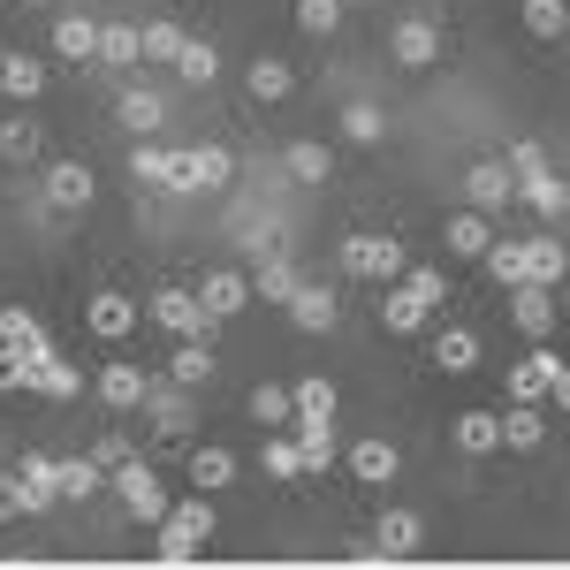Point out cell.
Segmentation results:
<instances>
[{
    "instance_id": "8992f818",
    "label": "cell",
    "mask_w": 570,
    "mask_h": 570,
    "mask_svg": "<svg viewBox=\"0 0 570 570\" xmlns=\"http://www.w3.org/2000/svg\"><path fill=\"white\" fill-rule=\"evenodd\" d=\"M510 190H518V183H510V160H472V168H464V198H472V214H502Z\"/></svg>"
},
{
    "instance_id": "f907efd6",
    "label": "cell",
    "mask_w": 570,
    "mask_h": 570,
    "mask_svg": "<svg viewBox=\"0 0 570 570\" xmlns=\"http://www.w3.org/2000/svg\"><path fill=\"white\" fill-rule=\"evenodd\" d=\"M403 289H411V297H426V305H441V297H449V282H441L434 266H403Z\"/></svg>"
},
{
    "instance_id": "44dd1931",
    "label": "cell",
    "mask_w": 570,
    "mask_h": 570,
    "mask_svg": "<svg viewBox=\"0 0 570 570\" xmlns=\"http://www.w3.org/2000/svg\"><path fill=\"white\" fill-rule=\"evenodd\" d=\"M0 343H8V351H23V357L53 351V343H46V327H39V312H23V305H0Z\"/></svg>"
},
{
    "instance_id": "7c38bea8",
    "label": "cell",
    "mask_w": 570,
    "mask_h": 570,
    "mask_svg": "<svg viewBox=\"0 0 570 570\" xmlns=\"http://www.w3.org/2000/svg\"><path fill=\"white\" fill-rule=\"evenodd\" d=\"M510 320L540 343V335H556V297H548L540 282H518V289H510Z\"/></svg>"
},
{
    "instance_id": "7402d4cb",
    "label": "cell",
    "mask_w": 570,
    "mask_h": 570,
    "mask_svg": "<svg viewBox=\"0 0 570 570\" xmlns=\"http://www.w3.org/2000/svg\"><path fill=\"white\" fill-rule=\"evenodd\" d=\"M46 91V61L31 53H0V99H39Z\"/></svg>"
},
{
    "instance_id": "277c9868",
    "label": "cell",
    "mask_w": 570,
    "mask_h": 570,
    "mask_svg": "<svg viewBox=\"0 0 570 570\" xmlns=\"http://www.w3.org/2000/svg\"><path fill=\"white\" fill-rule=\"evenodd\" d=\"M153 320H160L176 343H198V335H214V327H220L214 312L198 305V289H160V297H153Z\"/></svg>"
},
{
    "instance_id": "5bb4252c",
    "label": "cell",
    "mask_w": 570,
    "mask_h": 570,
    "mask_svg": "<svg viewBox=\"0 0 570 570\" xmlns=\"http://www.w3.org/2000/svg\"><path fill=\"white\" fill-rule=\"evenodd\" d=\"M130 176H137V183H160V190H183V153H168V145H153V137H137V153H130Z\"/></svg>"
},
{
    "instance_id": "11a10c76",
    "label": "cell",
    "mask_w": 570,
    "mask_h": 570,
    "mask_svg": "<svg viewBox=\"0 0 570 570\" xmlns=\"http://www.w3.org/2000/svg\"><path fill=\"white\" fill-rule=\"evenodd\" d=\"M548 395H556V403L570 411V365H556V389H548Z\"/></svg>"
},
{
    "instance_id": "1f68e13d",
    "label": "cell",
    "mask_w": 570,
    "mask_h": 570,
    "mask_svg": "<svg viewBox=\"0 0 570 570\" xmlns=\"http://www.w3.org/2000/svg\"><path fill=\"white\" fill-rule=\"evenodd\" d=\"M297 449H305V472L335 464V419H297Z\"/></svg>"
},
{
    "instance_id": "4fadbf2b",
    "label": "cell",
    "mask_w": 570,
    "mask_h": 570,
    "mask_svg": "<svg viewBox=\"0 0 570 570\" xmlns=\"http://www.w3.org/2000/svg\"><path fill=\"white\" fill-rule=\"evenodd\" d=\"M153 395V373L145 365H99V403H115V411H137Z\"/></svg>"
},
{
    "instance_id": "db71d44e",
    "label": "cell",
    "mask_w": 570,
    "mask_h": 570,
    "mask_svg": "<svg viewBox=\"0 0 570 570\" xmlns=\"http://www.w3.org/2000/svg\"><path fill=\"white\" fill-rule=\"evenodd\" d=\"M23 518V494H16V472H0V525Z\"/></svg>"
},
{
    "instance_id": "9f6ffc18",
    "label": "cell",
    "mask_w": 570,
    "mask_h": 570,
    "mask_svg": "<svg viewBox=\"0 0 570 570\" xmlns=\"http://www.w3.org/2000/svg\"><path fill=\"white\" fill-rule=\"evenodd\" d=\"M23 8H39V0H23Z\"/></svg>"
},
{
    "instance_id": "ffe728a7",
    "label": "cell",
    "mask_w": 570,
    "mask_h": 570,
    "mask_svg": "<svg viewBox=\"0 0 570 570\" xmlns=\"http://www.w3.org/2000/svg\"><path fill=\"white\" fill-rule=\"evenodd\" d=\"M335 320H343V305H335V289H297V297H289V327H305V335H327V327H335Z\"/></svg>"
},
{
    "instance_id": "484cf974",
    "label": "cell",
    "mask_w": 570,
    "mask_h": 570,
    "mask_svg": "<svg viewBox=\"0 0 570 570\" xmlns=\"http://www.w3.org/2000/svg\"><path fill=\"white\" fill-rule=\"evenodd\" d=\"M289 85H297V77H289V61H274V53H259V61L244 69V91H252L259 107H274V99H289Z\"/></svg>"
},
{
    "instance_id": "9c48e42d",
    "label": "cell",
    "mask_w": 570,
    "mask_h": 570,
    "mask_svg": "<svg viewBox=\"0 0 570 570\" xmlns=\"http://www.w3.org/2000/svg\"><path fill=\"white\" fill-rule=\"evenodd\" d=\"M85 327L99 335V343H122V335L137 327V305L122 297V289H99V297L85 305Z\"/></svg>"
},
{
    "instance_id": "f546056e",
    "label": "cell",
    "mask_w": 570,
    "mask_h": 570,
    "mask_svg": "<svg viewBox=\"0 0 570 570\" xmlns=\"http://www.w3.org/2000/svg\"><path fill=\"white\" fill-rule=\"evenodd\" d=\"M99 61H107V69L145 61V31H130V23H99Z\"/></svg>"
},
{
    "instance_id": "ba28073f",
    "label": "cell",
    "mask_w": 570,
    "mask_h": 570,
    "mask_svg": "<svg viewBox=\"0 0 570 570\" xmlns=\"http://www.w3.org/2000/svg\"><path fill=\"white\" fill-rule=\"evenodd\" d=\"M228 176H236V153L228 145H190L183 153V190H220Z\"/></svg>"
},
{
    "instance_id": "5b68a950",
    "label": "cell",
    "mask_w": 570,
    "mask_h": 570,
    "mask_svg": "<svg viewBox=\"0 0 570 570\" xmlns=\"http://www.w3.org/2000/svg\"><path fill=\"white\" fill-rule=\"evenodd\" d=\"M389 61H395V69H411V77H419V69H434V61H441V23L403 16V23L389 31Z\"/></svg>"
},
{
    "instance_id": "d6986e66",
    "label": "cell",
    "mask_w": 570,
    "mask_h": 570,
    "mask_svg": "<svg viewBox=\"0 0 570 570\" xmlns=\"http://www.w3.org/2000/svg\"><path fill=\"white\" fill-rule=\"evenodd\" d=\"M419 540H426V525H419V510H389V518H381V532H373V548H381L389 563H403V556H419Z\"/></svg>"
},
{
    "instance_id": "52a82bcc",
    "label": "cell",
    "mask_w": 570,
    "mask_h": 570,
    "mask_svg": "<svg viewBox=\"0 0 570 570\" xmlns=\"http://www.w3.org/2000/svg\"><path fill=\"white\" fill-rule=\"evenodd\" d=\"M46 206H53V214H85L91 206V168L85 160H53V168H46Z\"/></svg>"
},
{
    "instance_id": "9a60e30c",
    "label": "cell",
    "mask_w": 570,
    "mask_h": 570,
    "mask_svg": "<svg viewBox=\"0 0 570 570\" xmlns=\"http://www.w3.org/2000/svg\"><path fill=\"white\" fill-rule=\"evenodd\" d=\"M556 365H563L556 351H532V357H518V365H510V403H540V395L556 389Z\"/></svg>"
},
{
    "instance_id": "d6a6232c",
    "label": "cell",
    "mask_w": 570,
    "mask_h": 570,
    "mask_svg": "<svg viewBox=\"0 0 570 570\" xmlns=\"http://www.w3.org/2000/svg\"><path fill=\"white\" fill-rule=\"evenodd\" d=\"M487 274H494L502 289L532 282V244H494V252H487Z\"/></svg>"
},
{
    "instance_id": "cb8c5ba5",
    "label": "cell",
    "mask_w": 570,
    "mask_h": 570,
    "mask_svg": "<svg viewBox=\"0 0 570 570\" xmlns=\"http://www.w3.org/2000/svg\"><path fill=\"white\" fill-rule=\"evenodd\" d=\"M449 259H487L494 252V236H487V214H449Z\"/></svg>"
},
{
    "instance_id": "6f0895ef",
    "label": "cell",
    "mask_w": 570,
    "mask_h": 570,
    "mask_svg": "<svg viewBox=\"0 0 570 570\" xmlns=\"http://www.w3.org/2000/svg\"><path fill=\"white\" fill-rule=\"evenodd\" d=\"M343 8H351V0H343Z\"/></svg>"
},
{
    "instance_id": "680465c9",
    "label": "cell",
    "mask_w": 570,
    "mask_h": 570,
    "mask_svg": "<svg viewBox=\"0 0 570 570\" xmlns=\"http://www.w3.org/2000/svg\"><path fill=\"white\" fill-rule=\"evenodd\" d=\"M0 472H8V464H0Z\"/></svg>"
},
{
    "instance_id": "f35d334b",
    "label": "cell",
    "mask_w": 570,
    "mask_h": 570,
    "mask_svg": "<svg viewBox=\"0 0 570 570\" xmlns=\"http://www.w3.org/2000/svg\"><path fill=\"white\" fill-rule=\"evenodd\" d=\"M39 395L69 403V395H85V373H77V365H61V357L46 351V357H39Z\"/></svg>"
},
{
    "instance_id": "b9f144b4",
    "label": "cell",
    "mask_w": 570,
    "mask_h": 570,
    "mask_svg": "<svg viewBox=\"0 0 570 570\" xmlns=\"http://www.w3.org/2000/svg\"><path fill=\"white\" fill-rule=\"evenodd\" d=\"M228 480H236L228 449H190V487H228Z\"/></svg>"
},
{
    "instance_id": "7dc6e473",
    "label": "cell",
    "mask_w": 570,
    "mask_h": 570,
    "mask_svg": "<svg viewBox=\"0 0 570 570\" xmlns=\"http://www.w3.org/2000/svg\"><path fill=\"white\" fill-rule=\"evenodd\" d=\"M16 389H39V357H23V351L0 343V395H16Z\"/></svg>"
},
{
    "instance_id": "8d00e7d4",
    "label": "cell",
    "mask_w": 570,
    "mask_h": 570,
    "mask_svg": "<svg viewBox=\"0 0 570 570\" xmlns=\"http://www.w3.org/2000/svg\"><path fill=\"white\" fill-rule=\"evenodd\" d=\"M518 16H525L532 39H563V31H570V0H525Z\"/></svg>"
},
{
    "instance_id": "e575fe53",
    "label": "cell",
    "mask_w": 570,
    "mask_h": 570,
    "mask_svg": "<svg viewBox=\"0 0 570 570\" xmlns=\"http://www.w3.org/2000/svg\"><path fill=\"white\" fill-rule=\"evenodd\" d=\"M343 137H351V145H381V137H389V115H381L373 99H351V107H343Z\"/></svg>"
},
{
    "instance_id": "4dcf8cb0",
    "label": "cell",
    "mask_w": 570,
    "mask_h": 570,
    "mask_svg": "<svg viewBox=\"0 0 570 570\" xmlns=\"http://www.w3.org/2000/svg\"><path fill=\"white\" fill-rule=\"evenodd\" d=\"M502 441H510V449H540V441H548L540 403H510V411H502Z\"/></svg>"
},
{
    "instance_id": "ac0fdd59",
    "label": "cell",
    "mask_w": 570,
    "mask_h": 570,
    "mask_svg": "<svg viewBox=\"0 0 570 570\" xmlns=\"http://www.w3.org/2000/svg\"><path fill=\"white\" fill-rule=\"evenodd\" d=\"M214 373H220V357H214L206 335H198V343H176V357H168V381H176V389H206Z\"/></svg>"
},
{
    "instance_id": "60d3db41",
    "label": "cell",
    "mask_w": 570,
    "mask_h": 570,
    "mask_svg": "<svg viewBox=\"0 0 570 570\" xmlns=\"http://www.w3.org/2000/svg\"><path fill=\"white\" fill-rule=\"evenodd\" d=\"M176 77H183V85H214V77H220V53H214V39H190V46H183Z\"/></svg>"
},
{
    "instance_id": "8fae6325",
    "label": "cell",
    "mask_w": 570,
    "mask_h": 570,
    "mask_svg": "<svg viewBox=\"0 0 570 570\" xmlns=\"http://www.w3.org/2000/svg\"><path fill=\"white\" fill-rule=\"evenodd\" d=\"M198 305L214 312V320H236V312L252 305V274H228V266H214V274H206V289H198Z\"/></svg>"
},
{
    "instance_id": "3957f363",
    "label": "cell",
    "mask_w": 570,
    "mask_h": 570,
    "mask_svg": "<svg viewBox=\"0 0 570 570\" xmlns=\"http://www.w3.org/2000/svg\"><path fill=\"white\" fill-rule=\"evenodd\" d=\"M115 494H122V510H130L137 525H168V510H176V502H168V487H160V472H153V464H122V472H115Z\"/></svg>"
},
{
    "instance_id": "4316f807",
    "label": "cell",
    "mask_w": 570,
    "mask_h": 570,
    "mask_svg": "<svg viewBox=\"0 0 570 570\" xmlns=\"http://www.w3.org/2000/svg\"><path fill=\"white\" fill-rule=\"evenodd\" d=\"M456 449H464V456H494V449H502V419H494V411H464V419H456Z\"/></svg>"
},
{
    "instance_id": "74e56055",
    "label": "cell",
    "mask_w": 570,
    "mask_h": 570,
    "mask_svg": "<svg viewBox=\"0 0 570 570\" xmlns=\"http://www.w3.org/2000/svg\"><path fill=\"white\" fill-rule=\"evenodd\" d=\"M282 168H289L297 183H327V168H335V160H327V145H312V137H297V145L282 153Z\"/></svg>"
},
{
    "instance_id": "83f0119b",
    "label": "cell",
    "mask_w": 570,
    "mask_h": 570,
    "mask_svg": "<svg viewBox=\"0 0 570 570\" xmlns=\"http://www.w3.org/2000/svg\"><path fill=\"white\" fill-rule=\"evenodd\" d=\"M107 480H115V472H107L99 456H69V464H61V502H91Z\"/></svg>"
},
{
    "instance_id": "e0dca14e",
    "label": "cell",
    "mask_w": 570,
    "mask_h": 570,
    "mask_svg": "<svg viewBox=\"0 0 570 570\" xmlns=\"http://www.w3.org/2000/svg\"><path fill=\"white\" fill-rule=\"evenodd\" d=\"M426 320H434V305H426V297H411L403 282H395V289H381V327H389V335H419Z\"/></svg>"
},
{
    "instance_id": "6da1fadb",
    "label": "cell",
    "mask_w": 570,
    "mask_h": 570,
    "mask_svg": "<svg viewBox=\"0 0 570 570\" xmlns=\"http://www.w3.org/2000/svg\"><path fill=\"white\" fill-rule=\"evenodd\" d=\"M214 525H220L214 502H206V494H190V502L168 510V525H160V540H153V556H160V563H190V556L214 540Z\"/></svg>"
},
{
    "instance_id": "ee69618b",
    "label": "cell",
    "mask_w": 570,
    "mask_h": 570,
    "mask_svg": "<svg viewBox=\"0 0 570 570\" xmlns=\"http://www.w3.org/2000/svg\"><path fill=\"white\" fill-rule=\"evenodd\" d=\"M518 190H525V206H532V214H563V206H570V190H563L556 176H548V168H540V176H525Z\"/></svg>"
},
{
    "instance_id": "681fc988",
    "label": "cell",
    "mask_w": 570,
    "mask_h": 570,
    "mask_svg": "<svg viewBox=\"0 0 570 570\" xmlns=\"http://www.w3.org/2000/svg\"><path fill=\"white\" fill-rule=\"evenodd\" d=\"M183 46L190 39H183L176 23H145V61H183Z\"/></svg>"
},
{
    "instance_id": "c3c4849f",
    "label": "cell",
    "mask_w": 570,
    "mask_h": 570,
    "mask_svg": "<svg viewBox=\"0 0 570 570\" xmlns=\"http://www.w3.org/2000/svg\"><path fill=\"white\" fill-rule=\"evenodd\" d=\"M297 419H335V381H297Z\"/></svg>"
},
{
    "instance_id": "7a4b0ae2",
    "label": "cell",
    "mask_w": 570,
    "mask_h": 570,
    "mask_svg": "<svg viewBox=\"0 0 570 570\" xmlns=\"http://www.w3.org/2000/svg\"><path fill=\"white\" fill-rule=\"evenodd\" d=\"M343 266H351L357 282H403V244L395 236H373V228H357V236H343Z\"/></svg>"
},
{
    "instance_id": "7bdbcfd3",
    "label": "cell",
    "mask_w": 570,
    "mask_h": 570,
    "mask_svg": "<svg viewBox=\"0 0 570 570\" xmlns=\"http://www.w3.org/2000/svg\"><path fill=\"white\" fill-rule=\"evenodd\" d=\"M145 411L160 419V434H183V426H190V403H183L176 389H160V381H153V395H145Z\"/></svg>"
},
{
    "instance_id": "30bf717a",
    "label": "cell",
    "mask_w": 570,
    "mask_h": 570,
    "mask_svg": "<svg viewBox=\"0 0 570 570\" xmlns=\"http://www.w3.org/2000/svg\"><path fill=\"white\" fill-rule=\"evenodd\" d=\"M395 472H403V456H395V441L365 434V441L351 449V480H357V487H389Z\"/></svg>"
},
{
    "instance_id": "603a6c76",
    "label": "cell",
    "mask_w": 570,
    "mask_h": 570,
    "mask_svg": "<svg viewBox=\"0 0 570 570\" xmlns=\"http://www.w3.org/2000/svg\"><path fill=\"white\" fill-rule=\"evenodd\" d=\"M115 115H122V130L153 137V130H160V115H168V107H160V91H153V85H130L122 99H115Z\"/></svg>"
},
{
    "instance_id": "d4e9b609",
    "label": "cell",
    "mask_w": 570,
    "mask_h": 570,
    "mask_svg": "<svg viewBox=\"0 0 570 570\" xmlns=\"http://www.w3.org/2000/svg\"><path fill=\"white\" fill-rule=\"evenodd\" d=\"M53 53L61 61H99V23L91 16H61L53 23Z\"/></svg>"
},
{
    "instance_id": "f5cc1de1",
    "label": "cell",
    "mask_w": 570,
    "mask_h": 570,
    "mask_svg": "<svg viewBox=\"0 0 570 570\" xmlns=\"http://www.w3.org/2000/svg\"><path fill=\"white\" fill-rule=\"evenodd\" d=\"M91 456H99L107 472H122V464H130V441H122V434H99V449H91Z\"/></svg>"
},
{
    "instance_id": "f1b7e54d",
    "label": "cell",
    "mask_w": 570,
    "mask_h": 570,
    "mask_svg": "<svg viewBox=\"0 0 570 570\" xmlns=\"http://www.w3.org/2000/svg\"><path fill=\"white\" fill-rule=\"evenodd\" d=\"M434 365L441 373H472V365H480V335H472V327H441Z\"/></svg>"
},
{
    "instance_id": "bcb514c9",
    "label": "cell",
    "mask_w": 570,
    "mask_h": 570,
    "mask_svg": "<svg viewBox=\"0 0 570 570\" xmlns=\"http://www.w3.org/2000/svg\"><path fill=\"white\" fill-rule=\"evenodd\" d=\"M335 23H343V0H297V31L305 39H327Z\"/></svg>"
},
{
    "instance_id": "d590c367",
    "label": "cell",
    "mask_w": 570,
    "mask_h": 570,
    "mask_svg": "<svg viewBox=\"0 0 570 570\" xmlns=\"http://www.w3.org/2000/svg\"><path fill=\"white\" fill-rule=\"evenodd\" d=\"M0 160H8V168H31V160H39V122H23V115L0 122Z\"/></svg>"
},
{
    "instance_id": "f6af8a7d",
    "label": "cell",
    "mask_w": 570,
    "mask_h": 570,
    "mask_svg": "<svg viewBox=\"0 0 570 570\" xmlns=\"http://www.w3.org/2000/svg\"><path fill=\"white\" fill-rule=\"evenodd\" d=\"M266 472H274V480H305V449H297V434L266 441Z\"/></svg>"
},
{
    "instance_id": "2e32d148",
    "label": "cell",
    "mask_w": 570,
    "mask_h": 570,
    "mask_svg": "<svg viewBox=\"0 0 570 570\" xmlns=\"http://www.w3.org/2000/svg\"><path fill=\"white\" fill-rule=\"evenodd\" d=\"M297 289H305V282H297V266L282 259V252H259V274H252V297H259V305H289Z\"/></svg>"
},
{
    "instance_id": "ab89813d",
    "label": "cell",
    "mask_w": 570,
    "mask_h": 570,
    "mask_svg": "<svg viewBox=\"0 0 570 570\" xmlns=\"http://www.w3.org/2000/svg\"><path fill=\"white\" fill-rule=\"evenodd\" d=\"M563 274H570V252L556 244V236H532V282H540V289H556Z\"/></svg>"
},
{
    "instance_id": "836d02e7",
    "label": "cell",
    "mask_w": 570,
    "mask_h": 570,
    "mask_svg": "<svg viewBox=\"0 0 570 570\" xmlns=\"http://www.w3.org/2000/svg\"><path fill=\"white\" fill-rule=\"evenodd\" d=\"M252 419H259V426H297V395L259 381V389H252Z\"/></svg>"
},
{
    "instance_id": "816d5d0a",
    "label": "cell",
    "mask_w": 570,
    "mask_h": 570,
    "mask_svg": "<svg viewBox=\"0 0 570 570\" xmlns=\"http://www.w3.org/2000/svg\"><path fill=\"white\" fill-rule=\"evenodd\" d=\"M510 168H518V176H540V168H548V153H540L532 137H518V145H510Z\"/></svg>"
}]
</instances>
